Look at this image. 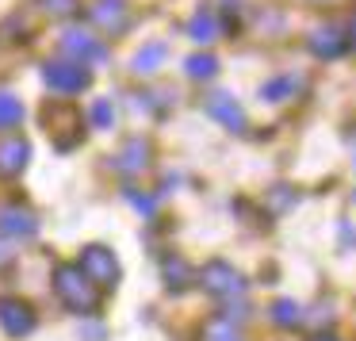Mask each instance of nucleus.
Instances as JSON below:
<instances>
[{
    "mask_svg": "<svg viewBox=\"0 0 356 341\" xmlns=\"http://www.w3.org/2000/svg\"><path fill=\"white\" fill-rule=\"evenodd\" d=\"M88 116H92V123L100 127V131H108V127L115 123V111H111V104H108V100H96Z\"/></svg>",
    "mask_w": 356,
    "mask_h": 341,
    "instance_id": "obj_21",
    "label": "nucleus"
},
{
    "mask_svg": "<svg viewBox=\"0 0 356 341\" xmlns=\"http://www.w3.org/2000/svg\"><path fill=\"white\" fill-rule=\"evenodd\" d=\"M81 272L100 287H115L119 284V257L108 246H85L81 249Z\"/></svg>",
    "mask_w": 356,
    "mask_h": 341,
    "instance_id": "obj_4",
    "label": "nucleus"
},
{
    "mask_svg": "<svg viewBox=\"0 0 356 341\" xmlns=\"http://www.w3.org/2000/svg\"><path fill=\"white\" fill-rule=\"evenodd\" d=\"M39 230V219L24 207H4L0 211V234L4 238H31Z\"/></svg>",
    "mask_w": 356,
    "mask_h": 341,
    "instance_id": "obj_12",
    "label": "nucleus"
},
{
    "mask_svg": "<svg viewBox=\"0 0 356 341\" xmlns=\"http://www.w3.org/2000/svg\"><path fill=\"white\" fill-rule=\"evenodd\" d=\"M115 165H119V169H127V173L146 169V165H149V146H146V138H131V142H127L123 154L115 157Z\"/></svg>",
    "mask_w": 356,
    "mask_h": 341,
    "instance_id": "obj_14",
    "label": "nucleus"
},
{
    "mask_svg": "<svg viewBox=\"0 0 356 341\" xmlns=\"http://www.w3.org/2000/svg\"><path fill=\"white\" fill-rule=\"evenodd\" d=\"M35 310L31 303L24 299H0V326H4V333H12V338H27V333L35 330Z\"/></svg>",
    "mask_w": 356,
    "mask_h": 341,
    "instance_id": "obj_8",
    "label": "nucleus"
},
{
    "mask_svg": "<svg viewBox=\"0 0 356 341\" xmlns=\"http://www.w3.org/2000/svg\"><path fill=\"white\" fill-rule=\"evenodd\" d=\"M31 161V146L24 138H4L0 142V180H12L27 169Z\"/></svg>",
    "mask_w": 356,
    "mask_h": 341,
    "instance_id": "obj_11",
    "label": "nucleus"
},
{
    "mask_svg": "<svg viewBox=\"0 0 356 341\" xmlns=\"http://www.w3.org/2000/svg\"><path fill=\"white\" fill-rule=\"evenodd\" d=\"M42 131L50 134V142H54L58 150H73L81 142V123H77V111L73 108H42Z\"/></svg>",
    "mask_w": 356,
    "mask_h": 341,
    "instance_id": "obj_3",
    "label": "nucleus"
},
{
    "mask_svg": "<svg viewBox=\"0 0 356 341\" xmlns=\"http://www.w3.org/2000/svg\"><path fill=\"white\" fill-rule=\"evenodd\" d=\"M207 111L218 127H226V131H234V134L245 131V111H241V104L234 100L230 93H222V88L207 93Z\"/></svg>",
    "mask_w": 356,
    "mask_h": 341,
    "instance_id": "obj_7",
    "label": "nucleus"
},
{
    "mask_svg": "<svg viewBox=\"0 0 356 341\" xmlns=\"http://www.w3.org/2000/svg\"><path fill=\"white\" fill-rule=\"evenodd\" d=\"M127 200H131L134 207L142 211V215H154V207H157V200H154V196H142V192H134V188H127Z\"/></svg>",
    "mask_w": 356,
    "mask_h": 341,
    "instance_id": "obj_23",
    "label": "nucleus"
},
{
    "mask_svg": "<svg viewBox=\"0 0 356 341\" xmlns=\"http://www.w3.org/2000/svg\"><path fill=\"white\" fill-rule=\"evenodd\" d=\"M307 47L314 50L318 58H341L348 47H353V39H348V31H345V27L325 24V27H318V31L310 35V42H307Z\"/></svg>",
    "mask_w": 356,
    "mask_h": 341,
    "instance_id": "obj_10",
    "label": "nucleus"
},
{
    "mask_svg": "<svg viewBox=\"0 0 356 341\" xmlns=\"http://www.w3.org/2000/svg\"><path fill=\"white\" fill-rule=\"evenodd\" d=\"M88 16H92L96 27H104V31H111V35H123L127 24H131V8H127V0H96Z\"/></svg>",
    "mask_w": 356,
    "mask_h": 341,
    "instance_id": "obj_9",
    "label": "nucleus"
},
{
    "mask_svg": "<svg viewBox=\"0 0 356 341\" xmlns=\"http://www.w3.org/2000/svg\"><path fill=\"white\" fill-rule=\"evenodd\" d=\"M272 318H276L280 326H295V322L302 318V310H299V303L280 299V303H272Z\"/></svg>",
    "mask_w": 356,
    "mask_h": 341,
    "instance_id": "obj_19",
    "label": "nucleus"
},
{
    "mask_svg": "<svg viewBox=\"0 0 356 341\" xmlns=\"http://www.w3.org/2000/svg\"><path fill=\"white\" fill-rule=\"evenodd\" d=\"M62 50H65V58H73V62H108L104 42H96V35L81 31V27H70V31L62 35Z\"/></svg>",
    "mask_w": 356,
    "mask_h": 341,
    "instance_id": "obj_6",
    "label": "nucleus"
},
{
    "mask_svg": "<svg viewBox=\"0 0 356 341\" xmlns=\"http://www.w3.org/2000/svg\"><path fill=\"white\" fill-rule=\"evenodd\" d=\"M203 341H241V338H238V330H234V326H226V322H211V326H207V333H203Z\"/></svg>",
    "mask_w": 356,
    "mask_h": 341,
    "instance_id": "obj_22",
    "label": "nucleus"
},
{
    "mask_svg": "<svg viewBox=\"0 0 356 341\" xmlns=\"http://www.w3.org/2000/svg\"><path fill=\"white\" fill-rule=\"evenodd\" d=\"M165 54H169V47H165V42H146V47L134 54L131 70H134V73H154V70H161Z\"/></svg>",
    "mask_w": 356,
    "mask_h": 341,
    "instance_id": "obj_15",
    "label": "nucleus"
},
{
    "mask_svg": "<svg viewBox=\"0 0 356 341\" xmlns=\"http://www.w3.org/2000/svg\"><path fill=\"white\" fill-rule=\"evenodd\" d=\"M295 85H299L295 77H276V81H268V85L261 88V96H264L268 104H280V100H287V96H295V93H299Z\"/></svg>",
    "mask_w": 356,
    "mask_h": 341,
    "instance_id": "obj_17",
    "label": "nucleus"
},
{
    "mask_svg": "<svg viewBox=\"0 0 356 341\" xmlns=\"http://www.w3.org/2000/svg\"><path fill=\"white\" fill-rule=\"evenodd\" d=\"M195 284V269L184 261V257H169L165 261V287L169 292H184V287Z\"/></svg>",
    "mask_w": 356,
    "mask_h": 341,
    "instance_id": "obj_13",
    "label": "nucleus"
},
{
    "mask_svg": "<svg viewBox=\"0 0 356 341\" xmlns=\"http://www.w3.org/2000/svg\"><path fill=\"white\" fill-rule=\"evenodd\" d=\"M195 280H200V287L211 295H241L245 292V276L226 261H207L195 272Z\"/></svg>",
    "mask_w": 356,
    "mask_h": 341,
    "instance_id": "obj_5",
    "label": "nucleus"
},
{
    "mask_svg": "<svg viewBox=\"0 0 356 341\" xmlns=\"http://www.w3.org/2000/svg\"><path fill=\"white\" fill-rule=\"evenodd\" d=\"M353 200H356V196H353Z\"/></svg>",
    "mask_w": 356,
    "mask_h": 341,
    "instance_id": "obj_28",
    "label": "nucleus"
},
{
    "mask_svg": "<svg viewBox=\"0 0 356 341\" xmlns=\"http://www.w3.org/2000/svg\"><path fill=\"white\" fill-rule=\"evenodd\" d=\"M341 238H345V246H356V230L348 223H341Z\"/></svg>",
    "mask_w": 356,
    "mask_h": 341,
    "instance_id": "obj_26",
    "label": "nucleus"
},
{
    "mask_svg": "<svg viewBox=\"0 0 356 341\" xmlns=\"http://www.w3.org/2000/svg\"><path fill=\"white\" fill-rule=\"evenodd\" d=\"M12 261H16V249H12V241L0 238V269H4V264H12Z\"/></svg>",
    "mask_w": 356,
    "mask_h": 341,
    "instance_id": "obj_25",
    "label": "nucleus"
},
{
    "mask_svg": "<svg viewBox=\"0 0 356 341\" xmlns=\"http://www.w3.org/2000/svg\"><path fill=\"white\" fill-rule=\"evenodd\" d=\"M188 35H192L195 42H211L218 35V27H215V19H211V16H195L192 27H188Z\"/></svg>",
    "mask_w": 356,
    "mask_h": 341,
    "instance_id": "obj_20",
    "label": "nucleus"
},
{
    "mask_svg": "<svg viewBox=\"0 0 356 341\" xmlns=\"http://www.w3.org/2000/svg\"><path fill=\"white\" fill-rule=\"evenodd\" d=\"M54 292H58V299L70 310H77V315H92V310L100 307V292H96V284L81 272V264H58L54 269Z\"/></svg>",
    "mask_w": 356,
    "mask_h": 341,
    "instance_id": "obj_1",
    "label": "nucleus"
},
{
    "mask_svg": "<svg viewBox=\"0 0 356 341\" xmlns=\"http://www.w3.org/2000/svg\"><path fill=\"white\" fill-rule=\"evenodd\" d=\"M42 81H47V88H54L58 96H77L88 88V70L85 62H73V58H54V62L42 65Z\"/></svg>",
    "mask_w": 356,
    "mask_h": 341,
    "instance_id": "obj_2",
    "label": "nucleus"
},
{
    "mask_svg": "<svg viewBox=\"0 0 356 341\" xmlns=\"http://www.w3.org/2000/svg\"><path fill=\"white\" fill-rule=\"evenodd\" d=\"M184 73H188L192 81H211V77L218 73V62H215L211 54H192V58L184 62Z\"/></svg>",
    "mask_w": 356,
    "mask_h": 341,
    "instance_id": "obj_16",
    "label": "nucleus"
},
{
    "mask_svg": "<svg viewBox=\"0 0 356 341\" xmlns=\"http://www.w3.org/2000/svg\"><path fill=\"white\" fill-rule=\"evenodd\" d=\"M19 119H24V104H19L16 96L0 93V131H8V127H16Z\"/></svg>",
    "mask_w": 356,
    "mask_h": 341,
    "instance_id": "obj_18",
    "label": "nucleus"
},
{
    "mask_svg": "<svg viewBox=\"0 0 356 341\" xmlns=\"http://www.w3.org/2000/svg\"><path fill=\"white\" fill-rule=\"evenodd\" d=\"M42 8L54 16H70V12H77V0H42Z\"/></svg>",
    "mask_w": 356,
    "mask_h": 341,
    "instance_id": "obj_24",
    "label": "nucleus"
},
{
    "mask_svg": "<svg viewBox=\"0 0 356 341\" xmlns=\"http://www.w3.org/2000/svg\"><path fill=\"white\" fill-rule=\"evenodd\" d=\"M310 341H341V338H333V333H318V338H310Z\"/></svg>",
    "mask_w": 356,
    "mask_h": 341,
    "instance_id": "obj_27",
    "label": "nucleus"
}]
</instances>
